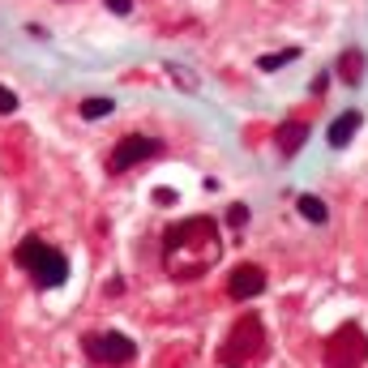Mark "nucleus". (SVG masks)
I'll return each instance as SVG.
<instances>
[{"label": "nucleus", "mask_w": 368, "mask_h": 368, "mask_svg": "<svg viewBox=\"0 0 368 368\" xmlns=\"http://www.w3.org/2000/svg\"><path fill=\"white\" fill-rule=\"evenodd\" d=\"M223 244H219V223L205 219V215H193V219H180L167 227L163 236V266L176 283H189V279H201L210 266L219 261Z\"/></svg>", "instance_id": "1"}, {"label": "nucleus", "mask_w": 368, "mask_h": 368, "mask_svg": "<svg viewBox=\"0 0 368 368\" xmlns=\"http://www.w3.org/2000/svg\"><path fill=\"white\" fill-rule=\"evenodd\" d=\"M13 261L34 279V287H43V291H56V287L69 283V261H65V253L51 248V244L39 240V236H26V240L13 248Z\"/></svg>", "instance_id": "2"}, {"label": "nucleus", "mask_w": 368, "mask_h": 368, "mask_svg": "<svg viewBox=\"0 0 368 368\" xmlns=\"http://www.w3.org/2000/svg\"><path fill=\"white\" fill-rule=\"evenodd\" d=\"M261 351H266V326H261L257 312H244L219 347V364L223 368H248Z\"/></svg>", "instance_id": "3"}, {"label": "nucleus", "mask_w": 368, "mask_h": 368, "mask_svg": "<svg viewBox=\"0 0 368 368\" xmlns=\"http://www.w3.org/2000/svg\"><path fill=\"white\" fill-rule=\"evenodd\" d=\"M322 355H326V368H360L368 360V334L355 322H347V326H338L326 338V351Z\"/></svg>", "instance_id": "4"}, {"label": "nucleus", "mask_w": 368, "mask_h": 368, "mask_svg": "<svg viewBox=\"0 0 368 368\" xmlns=\"http://www.w3.org/2000/svg\"><path fill=\"white\" fill-rule=\"evenodd\" d=\"M82 351H86L94 364L120 368V364H129V360L137 355V343H133L129 334H120V330H94V334L82 338Z\"/></svg>", "instance_id": "5"}, {"label": "nucleus", "mask_w": 368, "mask_h": 368, "mask_svg": "<svg viewBox=\"0 0 368 368\" xmlns=\"http://www.w3.org/2000/svg\"><path fill=\"white\" fill-rule=\"evenodd\" d=\"M159 150H163L159 137H146V133L120 137V141L112 146V154H108V172H112V176H125V172H133L137 163H150Z\"/></svg>", "instance_id": "6"}, {"label": "nucleus", "mask_w": 368, "mask_h": 368, "mask_svg": "<svg viewBox=\"0 0 368 368\" xmlns=\"http://www.w3.org/2000/svg\"><path fill=\"white\" fill-rule=\"evenodd\" d=\"M261 291H266V270L253 266V261H244V266H236L227 274V296L231 300H257Z\"/></svg>", "instance_id": "7"}, {"label": "nucleus", "mask_w": 368, "mask_h": 368, "mask_svg": "<svg viewBox=\"0 0 368 368\" xmlns=\"http://www.w3.org/2000/svg\"><path fill=\"white\" fill-rule=\"evenodd\" d=\"M274 141H279V150H283L287 159H291V154H296V150L308 141V125H304V120H287V125H279Z\"/></svg>", "instance_id": "8"}, {"label": "nucleus", "mask_w": 368, "mask_h": 368, "mask_svg": "<svg viewBox=\"0 0 368 368\" xmlns=\"http://www.w3.org/2000/svg\"><path fill=\"white\" fill-rule=\"evenodd\" d=\"M364 69H368V61H364V51H360V47H347L343 56H338V77H343L347 86H360Z\"/></svg>", "instance_id": "9"}, {"label": "nucleus", "mask_w": 368, "mask_h": 368, "mask_svg": "<svg viewBox=\"0 0 368 368\" xmlns=\"http://www.w3.org/2000/svg\"><path fill=\"white\" fill-rule=\"evenodd\" d=\"M355 129H360V112H343L334 125H330V133H326V141L334 146V150H343L351 137H355Z\"/></svg>", "instance_id": "10"}, {"label": "nucleus", "mask_w": 368, "mask_h": 368, "mask_svg": "<svg viewBox=\"0 0 368 368\" xmlns=\"http://www.w3.org/2000/svg\"><path fill=\"white\" fill-rule=\"evenodd\" d=\"M296 210H300V215H304L308 223H326V219H330V210H326V201H322V197H312V193H304V197L296 201Z\"/></svg>", "instance_id": "11"}, {"label": "nucleus", "mask_w": 368, "mask_h": 368, "mask_svg": "<svg viewBox=\"0 0 368 368\" xmlns=\"http://www.w3.org/2000/svg\"><path fill=\"white\" fill-rule=\"evenodd\" d=\"M112 112H116L112 99H86V103H82V116H86V120H103V116H112Z\"/></svg>", "instance_id": "12"}, {"label": "nucleus", "mask_w": 368, "mask_h": 368, "mask_svg": "<svg viewBox=\"0 0 368 368\" xmlns=\"http://www.w3.org/2000/svg\"><path fill=\"white\" fill-rule=\"evenodd\" d=\"M296 56H300V47H287V51H279V56H261L257 65H261V69L270 73V69H283V65H291Z\"/></svg>", "instance_id": "13"}, {"label": "nucleus", "mask_w": 368, "mask_h": 368, "mask_svg": "<svg viewBox=\"0 0 368 368\" xmlns=\"http://www.w3.org/2000/svg\"><path fill=\"white\" fill-rule=\"evenodd\" d=\"M13 112H18V94L0 82V116H13Z\"/></svg>", "instance_id": "14"}, {"label": "nucleus", "mask_w": 368, "mask_h": 368, "mask_svg": "<svg viewBox=\"0 0 368 368\" xmlns=\"http://www.w3.org/2000/svg\"><path fill=\"white\" fill-rule=\"evenodd\" d=\"M227 223H231V227H244V223H248V205H240V201H236V205L227 210Z\"/></svg>", "instance_id": "15"}, {"label": "nucleus", "mask_w": 368, "mask_h": 368, "mask_svg": "<svg viewBox=\"0 0 368 368\" xmlns=\"http://www.w3.org/2000/svg\"><path fill=\"white\" fill-rule=\"evenodd\" d=\"M108 9H112V13H120V18H125V13H133V0H108Z\"/></svg>", "instance_id": "16"}, {"label": "nucleus", "mask_w": 368, "mask_h": 368, "mask_svg": "<svg viewBox=\"0 0 368 368\" xmlns=\"http://www.w3.org/2000/svg\"><path fill=\"white\" fill-rule=\"evenodd\" d=\"M326 86H330V77H326V73L312 77V94H326Z\"/></svg>", "instance_id": "17"}, {"label": "nucleus", "mask_w": 368, "mask_h": 368, "mask_svg": "<svg viewBox=\"0 0 368 368\" xmlns=\"http://www.w3.org/2000/svg\"><path fill=\"white\" fill-rule=\"evenodd\" d=\"M154 201H159V205H172V201H176V193H172V189H159V193H154Z\"/></svg>", "instance_id": "18"}]
</instances>
